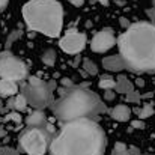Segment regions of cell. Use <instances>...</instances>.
Returning <instances> with one entry per match:
<instances>
[{"label": "cell", "mask_w": 155, "mask_h": 155, "mask_svg": "<svg viewBox=\"0 0 155 155\" xmlns=\"http://www.w3.org/2000/svg\"><path fill=\"white\" fill-rule=\"evenodd\" d=\"M26 124H27V127H45V125H48L47 117H45V114H44L42 110H35V111H32V113L27 116Z\"/></svg>", "instance_id": "obj_10"}, {"label": "cell", "mask_w": 155, "mask_h": 155, "mask_svg": "<svg viewBox=\"0 0 155 155\" xmlns=\"http://www.w3.org/2000/svg\"><path fill=\"white\" fill-rule=\"evenodd\" d=\"M151 17L155 20V0H154V9H152V12H151Z\"/></svg>", "instance_id": "obj_32"}, {"label": "cell", "mask_w": 155, "mask_h": 155, "mask_svg": "<svg viewBox=\"0 0 155 155\" xmlns=\"http://www.w3.org/2000/svg\"><path fill=\"white\" fill-rule=\"evenodd\" d=\"M5 120H6V122H9V120H14V122H21V116H20L17 111H12V113H9V114L5 117Z\"/></svg>", "instance_id": "obj_23"}, {"label": "cell", "mask_w": 155, "mask_h": 155, "mask_svg": "<svg viewBox=\"0 0 155 155\" xmlns=\"http://www.w3.org/2000/svg\"><path fill=\"white\" fill-rule=\"evenodd\" d=\"M60 48L68 54H78L86 45V35L77 32L75 29H71L65 33V36L59 42Z\"/></svg>", "instance_id": "obj_8"}, {"label": "cell", "mask_w": 155, "mask_h": 155, "mask_svg": "<svg viewBox=\"0 0 155 155\" xmlns=\"http://www.w3.org/2000/svg\"><path fill=\"white\" fill-rule=\"evenodd\" d=\"M0 155H20L15 149H12V148H0Z\"/></svg>", "instance_id": "obj_24"}, {"label": "cell", "mask_w": 155, "mask_h": 155, "mask_svg": "<svg viewBox=\"0 0 155 155\" xmlns=\"http://www.w3.org/2000/svg\"><path fill=\"white\" fill-rule=\"evenodd\" d=\"M117 45L125 68L134 72H155V24L140 21L128 26Z\"/></svg>", "instance_id": "obj_2"}, {"label": "cell", "mask_w": 155, "mask_h": 155, "mask_svg": "<svg viewBox=\"0 0 155 155\" xmlns=\"http://www.w3.org/2000/svg\"><path fill=\"white\" fill-rule=\"evenodd\" d=\"M104 100H105V101L114 100V92H113V91H104Z\"/></svg>", "instance_id": "obj_25"}, {"label": "cell", "mask_w": 155, "mask_h": 155, "mask_svg": "<svg viewBox=\"0 0 155 155\" xmlns=\"http://www.w3.org/2000/svg\"><path fill=\"white\" fill-rule=\"evenodd\" d=\"M26 105H27L26 98L21 94L8 100V108H11V110H20V111H23V110H26Z\"/></svg>", "instance_id": "obj_15"}, {"label": "cell", "mask_w": 155, "mask_h": 155, "mask_svg": "<svg viewBox=\"0 0 155 155\" xmlns=\"http://www.w3.org/2000/svg\"><path fill=\"white\" fill-rule=\"evenodd\" d=\"M137 114L140 119H148L149 116L154 114V105L152 104H145L140 110H137Z\"/></svg>", "instance_id": "obj_18"}, {"label": "cell", "mask_w": 155, "mask_h": 155, "mask_svg": "<svg viewBox=\"0 0 155 155\" xmlns=\"http://www.w3.org/2000/svg\"><path fill=\"white\" fill-rule=\"evenodd\" d=\"M128 152H130V155H140V149L131 146V148H128Z\"/></svg>", "instance_id": "obj_28"}, {"label": "cell", "mask_w": 155, "mask_h": 155, "mask_svg": "<svg viewBox=\"0 0 155 155\" xmlns=\"http://www.w3.org/2000/svg\"><path fill=\"white\" fill-rule=\"evenodd\" d=\"M71 5H74V6H83V3H84V0H68Z\"/></svg>", "instance_id": "obj_29"}, {"label": "cell", "mask_w": 155, "mask_h": 155, "mask_svg": "<svg viewBox=\"0 0 155 155\" xmlns=\"http://www.w3.org/2000/svg\"><path fill=\"white\" fill-rule=\"evenodd\" d=\"M119 23H120V26L125 27V29L130 26V21H128V18H125V17H120V18H119Z\"/></svg>", "instance_id": "obj_27"}, {"label": "cell", "mask_w": 155, "mask_h": 155, "mask_svg": "<svg viewBox=\"0 0 155 155\" xmlns=\"http://www.w3.org/2000/svg\"><path fill=\"white\" fill-rule=\"evenodd\" d=\"M103 66L107 71H122V69H125V65H124V62H122V59H120L119 54L104 57Z\"/></svg>", "instance_id": "obj_11"}, {"label": "cell", "mask_w": 155, "mask_h": 155, "mask_svg": "<svg viewBox=\"0 0 155 155\" xmlns=\"http://www.w3.org/2000/svg\"><path fill=\"white\" fill-rule=\"evenodd\" d=\"M42 62L47 65V66H53L54 62H56V51L53 48H48L47 51L42 54Z\"/></svg>", "instance_id": "obj_19"}, {"label": "cell", "mask_w": 155, "mask_h": 155, "mask_svg": "<svg viewBox=\"0 0 155 155\" xmlns=\"http://www.w3.org/2000/svg\"><path fill=\"white\" fill-rule=\"evenodd\" d=\"M23 18L30 30L56 38L63 26V9L57 0H30L23 6Z\"/></svg>", "instance_id": "obj_4"}, {"label": "cell", "mask_w": 155, "mask_h": 155, "mask_svg": "<svg viewBox=\"0 0 155 155\" xmlns=\"http://www.w3.org/2000/svg\"><path fill=\"white\" fill-rule=\"evenodd\" d=\"M114 44H116V38H114L113 32L108 30V29H105V30L98 32L94 36L92 44H91V48H92V51H95V53H105V51H108Z\"/></svg>", "instance_id": "obj_9"}, {"label": "cell", "mask_w": 155, "mask_h": 155, "mask_svg": "<svg viewBox=\"0 0 155 155\" xmlns=\"http://www.w3.org/2000/svg\"><path fill=\"white\" fill-rule=\"evenodd\" d=\"M5 134H6V131H5V130H0V137H3Z\"/></svg>", "instance_id": "obj_33"}, {"label": "cell", "mask_w": 155, "mask_h": 155, "mask_svg": "<svg viewBox=\"0 0 155 155\" xmlns=\"http://www.w3.org/2000/svg\"><path fill=\"white\" fill-rule=\"evenodd\" d=\"M18 92V86L15 81L0 78V95L2 97H14Z\"/></svg>", "instance_id": "obj_14"}, {"label": "cell", "mask_w": 155, "mask_h": 155, "mask_svg": "<svg viewBox=\"0 0 155 155\" xmlns=\"http://www.w3.org/2000/svg\"><path fill=\"white\" fill-rule=\"evenodd\" d=\"M100 3L104 5V6H108V0H100Z\"/></svg>", "instance_id": "obj_31"}, {"label": "cell", "mask_w": 155, "mask_h": 155, "mask_svg": "<svg viewBox=\"0 0 155 155\" xmlns=\"http://www.w3.org/2000/svg\"><path fill=\"white\" fill-rule=\"evenodd\" d=\"M114 89L117 94H131L134 92V84L125 77V75H119L117 80H116V84H114Z\"/></svg>", "instance_id": "obj_13"}, {"label": "cell", "mask_w": 155, "mask_h": 155, "mask_svg": "<svg viewBox=\"0 0 155 155\" xmlns=\"http://www.w3.org/2000/svg\"><path fill=\"white\" fill-rule=\"evenodd\" d=\"M107 137L101 125L91 117L69 120L51 139V155H104Z\"/></svg>", "instance_id": "obj_1"}, {"label": "cell", "mask_w": 155, "mask_h": 155, "mask_svg": "<svg viewBox=\"0 0 155 155\" xmlns=\"http://www.w3.org/2000/svg\"><path fill=\"white\" fill-rule=\"evenodd\" d=\"M111 155H130V152H128V148L124 143L119 142V143L114 145V148L111 151Z\"/></svg>", "instance_id": "obj_20"}, {"label": "cell", "mask_w": 155, "mask_h": 155, "mask_svg": "<svg viewBox=\"0 0 155 155\" xmlns=\"http://www.w3.org/2000/svg\"><path fill=\"white\" fill-rule=\"evenodd\" d=\"M127 100L130 101V103H140V100H142V95L140 94H137V92H131V94H128L127 95Z\"/></svg>", "instance_id": "obj_22"}, {"label": "cell", "mask_w": 155, "mask_h": 155, "mask_svg": "<svg viewBox=\"0 0 155 155\" xmlns=\"http://www.w3.org/2000/svg\"><path fill=\"white\" fill-rule=\"evenodd\" d=\"M51 110L54 116L63 122L91 117L95 119L98 114L105 113V105L101 98L87 87L69 86L62 91L60 98L51 103Z\"/></svg>", "instance_id": "obj_3"}, {"label": "cell", "mask_w": 155, "mask_h": 155, "mask_svg": "<svg viewBox=\"0 0 155 155\" xmlns=\"http://www.w3.org/2000/svg\"><path fill=\"white\" fill-rule=\"evenodd\" d=\"M114 84H116V81H114L111 77L104 75V77H101L98 86H100L101 89H104V91H111V89H114Z\"/></svg>", "instance_id": "obj_17"}, {"label": "cell", "mask_w": 155, "mask_h": 155, "mask_svg": "<svg viewBox=\"0 0 155 155\" xmlns=\"http://www.w3.org/2000/svg\"><path fill=\"white\" fill-rule=\"evenodd\" d=\"M18 36H21V30H15V32H12L11 35H9V39L6 41V50H9V47H11V44L18 38Z\"/></svg>", "instance_id": "obj_21"}, {"label": "cell", "mask_w": 155, "mask_h": 155, "mask_svg": "<svg viewBox=\"0 0 155 155\" xmlns=\"http://www.w3.org/2000/svg\"><path fill=\"white\" fill-rule=\"evenodd\" d=\"M26 75H27V66L21 59L15 57L8 50L0 53V78L20 81L26 78Z\"/></svg>", "instance_id": "obj_7"}, {"label": "cell", "mask_w": 155, "mask_h": 155, "mask_svg": "<svg viewBox=\"0 0 155 155\" xmlns=\"http://www.w3.org/2000/svg\"><path fill=\"white\" fill-rule=\"evenodd\" d=\"M56 83H47L38 77H30L29 83L23 86L21 95L26 98V103L33 105L36 110H44L53 103V89Z\"/></svg>", "instance_id": "obj_6"}, {"label": "cell", "mask_w": 155, "mask_h": 155, "mask_svg": "<svg viewBox=\"0 0 155 155\" xmlns=\"http://www.w3.org/2000/svg\"><path fill=\"white\" fill-rule=\"evenodd\" d=\"M8 2H9V0H0V12H2L6 6H8Z\"/></svg>", "instance_id": "obj_30"}, {"label": "cell", "mask_w": 155, "mask_h": 155, "mask_svg": "<svg viewBox=\"0 0 155 155\" xmlns=\"http://www.w3.org/2000/svg\"><path fill=\"white\" fill-rule=\"evenodd\" d=\"M131 127H133V128H140V130H143V128H145V122H143V120H133V122H131Z\"/></svg>", "instance_id": "obj_26"}, {"label": "cell", "mask_w": 155, "mask_h": 155, "mask_svg": "<svg viewBox=\"0 0 155 155\" xmlns=\"http://www.w3.org/2000/svg\"><path fill=\"white\" fill-rule=\"evenodd\" d=\"M131 116V108L128 105H124V104H119L116 107L111 108V117L119 120V122H125L128 120Z\"/></svg>", "instance_id": "obj_12"}, {"label": "cell", "mask_w": 155, "mask_h": 155, "mask_svg": "<svg viewBox=\"0 0 155 155\" xmlns=\"http://www.w3.org/2000/svg\"><path fill=\"white\" fill-rule=\"evenodd\" d=\"M54 133L53 127L48 124L45 127H27L18 139L21 151L27 155H44Z\"/></svg>", "instance_id": "obj_5"}, {"label": "cell", "mask_w": 155, "mask_h": 155, "mask_svg": "<svg viewBox=\"0 0 155 155\" xmlns=\"http://www.w3.org/2000/svg\"><path fill=\"white\" fill-rule=\"evenodd\" d=\"M83 71H84L87 75H97V74H98V66H97L92 60L84 59V60H83Z\"/></svg>", "instance_id": "obj_16"}]
</instances>
